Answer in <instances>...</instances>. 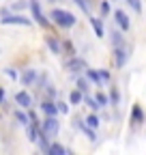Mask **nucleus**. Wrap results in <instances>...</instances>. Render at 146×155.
Segmentation results:
<instances>
[{"mask_svg":"<svg viewBox=\"0 0 146 155\" xmlns=\"http://www.w3.org/2000/svg\"><path fill=\"white\" fill-rule=\"evenodd\" d=\"M86 104L93 108V110H97V108H99V104H95V99H86Z\"/></svg>","mask_w":146,"mask_h":155,"instance_id":"obj_25","label":"nucleus"},{"mask_svg":"<svg viewBox=\"0 0 146 155\" xmlns=\"http://www.w3.org/2000/svg\"><path fill=\"white\" fill-rule=\"evenodd\" d=\"M125 58H127V52L118 45V48H116V65H118V67H122V65H125Z\"/></svg>","mask_w":146,"mask_h":155,"instance_id":"obj_8","label":"nucleus"},{"mask_svg":"<svg viewBox=\"0 0 146 155\" xmlns=\"http://www.w3.org/2000/svg\"><path fill=\"white\" fill-rule=\"evenodd\" d=\"M47 153H52V155H62V153H67V151H65V147H60V144H52V147H47Z\"/></svg>","mask_w":146,"mask_h":155,"instance_id":"obj_11","label":"nucleus"},{"mask_svg":"<svg viewBox=\"0 0 146 155\" xmlns=\"http://www.w3.org/2000/svg\"><path fill=\"white\" fill-rule=\"evenodd\" d=\"M28 134H30V140H32V142L39 140V138H36V129H34V127H30V131H28Z\"/></svg>","mask_w":146,"mask_h":155,"instance_id":"obj_24","label":"nucleus"},{"mask_svg":"<svg viewBox=\"0 0 146 155\" xmlns=\"http://www.w3.org/2000/svg\"><path fill=\"white\" fill-rule=\"evenodd\" d=\"M105 101H107V99H105V95L99 93V95H97V104H99V106H105Z\"/></svg>","mask_w":146,"mask_h":155,"instance_id":"obj_23","label":"nucleus"},{"mask_svg":"<svg viewBox=\"0 0 146 155\" xmlns=\"http://www.w3.org/2000/svg\"><path fill=\"white\" fill-rule=\"evenodd\" d=\"M133 121L135 123H142V110H140V106L133 108Z\"/></svg>","mask_w":146,"mask_h":155,"instance_id":"obj_17","label":"nucleus"},{"mask_svg":"<svg viewBox=\"0 0 146 155\" xmlns=\"http://www.w3.org/2000/svg\"><path fill=\"white\" fill-rule=\"evenodd\" d=\"M88 78H90V80H93L95 84H99V80H101L99 73H97V71H93V69H88Z\"/></svg>","mask_w":146,"mask_h":155,"instance_id":"obj_18","label":"nucleus"},{"mask_svg":"<svg viewBox=\"0 0 146 155\" xmlns=\"http://www.w3.org/2000/svg\"><path fill=\"white\" fill-rule=\"evenodd\" d=\"M5 73H7V75H9V78H15V71H13V69H7V71H5Z\"/></svg>","mask_w":146,"mask_h":155,"instance_id":"obj_29","label":"nucleus"},{"mask_svg":"<svg viewBox=\"0 0 146 155\" xmlns=\"http://www.w3.org/2000/svg\"><path fill=\"white\" fill-rule=\"evenodd\" d=\"M0 24H5V26H9V24H15V26H30V19H28L26 15H7V17L0 19Z\"/></svg>","mask_w":146,"mask_h":155,"instance_id":"obj_2","label":"nucleus"},{"mask_svg":"<svg viewBox=\"0 0 146 155\" xmlns=\"http://www.w3.org/2000/svg\"><path fill=\"white\" fill-rule=\"evenodd\" d=\"M97 125H99V116L97 114H90L86 119V127H97Z\"/></svg>","mask_w":146,"mask_h":155,"instance_id":"obj_14","label":"nucleus"},{"mask_svg":"<svg viewBox=\"0 0 146 155\" xmlns=\"http://www.w3.org/2000/svg\"><path fill=\"white\" fill-rule=\"evenodd\" d=\"M2 99H5V91L0 88V104H2Z\"/></svg>","mask_w":146,"mask_h":155,"instance_id":"obj_30","label":"nucleus"},{"mask_svg":"<svg viewBox=\"0 0 146 155\" xmlns=\"http://www.w3.org/2000/svg\"><path fill=\"white\" fill-rule=\"evenodd\" d=\"M112 37H114V43H116V45H120V43H122V39H120V32L112 30Z\"/></svg>","mask_w":146,"mask_h":155,"instance_id":"obj_22","label":"nucleus"},{"mask_svg":"<svg viewBox=\"0 0 146 155\" xmlns=\"http://www.w3.org/2000/svg\"><path fill=\"white\" fill-rule=\"evenodd\" d=\"M26 5H28L26 0H20V2H13V7H11V9H26Z\"/></svg>","mask_w":146,"mask_h":155,"instance_id":"obj_21","label":"nucleus"},{"mask_svg":"<svg viewBox=\"0 0 146 155\" xmlns=\"http://www.w3.org/2000/svg\"><path fill=\"white\" fill-rule=\"evenodd\" d=\"M47 45H49V50H52L54 54H60V43L56 41V39H52V37H49V39H47Z\"/></svg>","mask_w":146,"mask_h":155,"instance_id":"obj_12","label":"nucleus"},{"mask_svg":"<svg viewBox=\"0 0 146 155\" xmlns=\"http://www.w3.org/2000/svg\"><path fill=\"white\" fill-rule=\"evenodd\" d=\"M114 19L118 22V26H120L122 30H129V26H131V24H129V17H127L122 11H116V13H114Z\"/></svg>","mask_w":146,"mask_h":155,"instance_id":"obj_5","label":"nucleus"},{"mask_svg":"<svg viewBox=\"0 0 146 155\" xmlns=\"http://www.w3.org/2000/svg\"><path fill=\"white\" fill-rule=\"evenodd\" d=\"M41 108H43V112H45L47 116H54V114L58 112V110H56V106L49 104V101H43V104H41Z\"/></svg>","mask_w":146,"mask_h":155,"instance_id":"obj_9","label":"nucleus"},{"mask_svg":"<svg viewBox=\"0 0 146 155\" xmlns=\"http://www.w3.org/2000/svg\"><path fill=\"white\" fill-rule=\"evenodd\" d=\"M56 110H58L60 114H67V112H69V108H67V104H62V101H60V104H56Z\"/></svg>","mask_w":146,"mask_h":155,"instance_id":"obj_20","label":"nucleus"},{"mask_svg":"<svg viewBox=\"0 0 146 155\" xmlns=\"http://www.w3.org/2000/svg\"><path fill=\"white\" fill-rule=\"evenodd\" d=\"M15 116H17V121H20V123H24V125H26V116H24L22 112H17Z\"/></svg>","mask_w":146,"mask_h":155,"instance_id":"obj_26","label":"nucleus"},{"mask_svg":"<svg viewBox=\"0 0 146 155\" xmlns=\"http://www.w3.org/2000/svg\"><path fill=\"white\" fill-rule=\"evenodd\" d=\"M52 17H54V22H56L60 28H71L73 24L78 22L73 13H69V11H62V9H56V11L52 13Z\"/></svg>","mask_w":146,"mask_h":155,"instance_id":"obj_1","label":"nucleus"},{"mask_svg":"<svg viewBox=\"0 0 146 155\" xmlns=\"http://www.w3.org/2000/svg\"><path fill=\"white\" fill-rule=\"evenodd\" d=\"M78 86H80V91H86L88 86H86V82L84 80H78Z\"/></svg>","mask_w":146,"mask_h":155,"instance_id":"obj_27","label":"nucleus"},{"mask_svg":"<svg viewBox=\"0 0 146 155\" xmlns=\"http://www.w3.org/2000/svg\"><path fill=\"white\" fill-rule=\"evenodd\" d=\"M69 99H71V104H73V106H78V104H82V93H80V91H73Z\"/></svg>","mask_w":146,"mask_h":155,"instance_id":"obj_13","label":"nucleus"},{"mask_svg":"<svg viewBox=\"0 0 146 155\" xmlns=\"http://www.w3.org/2000/svg\"><path fill=\"white\" fill-rule=\"evenodd\" d=\"M90 24H93V28H95L97 37H103V26H101V22H99V19H95V17H90Z\"/></svg>","mask_w":146,"mask_h":155,"instance_id":"obj_10","label":"nucleus"},{"mask_svg":"<svg viewBox=\"0 0 146 155\" xmlns=\"http://www.w3.org/2000/svg\"><path fill=\"white\" fill-rule=\"evenodd\" d=\"M32 80H34V71H32V69H28V71L22 75V82H24V84H30Z\"/></svg>","mask_w":146,"mask_h":155,"instance_id":"obj_15","label":"nucleus"},{"mask_svg":"<svg viewBox=\"0 0 146 155\" xmlns=\"http://www.w3.org/2000/svg\"><path fill=\"white\" fill-rule=\"evenodd\" d=\"M15 101L20 104L22 108H28V106H30V95H28L26 91H22V93H17V95H15Z\"/></svg>","mask_w":146,"mask_h":155,"instance_id":"obj_7","label":"nucleus"},{"mask_svg":"<svg viewBox=\"0 0 146 155\" xmlns=\"http://www.w3.org/2000/svg\"><path fill=\"white\" fill-rule=\"evenodd\" d=\"M73 2H75V5H80V9H82V11H86V13L90 11V7H88V2H86V0H73Z\"/></svg>","mask_w":146,"mask_h":155,"instance_id":"obj_19","label":"nucleus"},{"mask_svg":"<svg viewBox=\"0 0 146 155\" xmlns=\"http://www.w3.org/2000/svg\"><path fill=\"white\" fill-rule=\"evenodd\" d=\"M67 69L69 71H82V69H86V63L82 61V58H71V61L67 63Z\"/></svg>","mask_w":146,"mask_h":155,"instance_id":"obj_6","label":"nucleus"},{"mask_svg":"<svg viewBox=\"0 0 146 155\" xmlns=\"http://www.w3.org/2000/svg\"><path fill=\"white\" fill-rule=\"evenodd\" d=\"M101 11H103V13H107V11H110V5H107V2H103V5H101Z\"/></svg>","mask_w":146,"mask_h":155,"instance_id":"obj_28","label":"nucleus"},{"mask_svg":"<svg viewBox=\"0 0 146 155\" xmlns=\"http://www.w3.org/2000/svg\"><path fill=\"white\" fill-rule=\"evenodd\" d=\"M127 2L133 7V11H135V13H142V2H140V0H127Z\"/></svg>","mask_w":146,"mask_h":155,"instance_id":"obj_16","label":"nucleus"},{"mask_svg":"<svg viewBox=\"0 0 146 155\" xmlns=\"http://www.w3.org/2000/svg\"><path fill=\"white\" fill-rule=\"evenodd\" d=\"M30 9H32V17L39 22L41 26H47V19L43 17V13H41V7H39V2L36 0H30Z\"/></svg>","mask_w":146,"mask_h":155,"instance_id":"obj_4","label":"nucleus"},{"mask_svg":"<svg viewBox=\"0 0 146 155\" xmlns=\"http://www.w3.org/2000/svg\"><path fill=\"white\" fill-rule=\"evenodd\" d=\"M56 134H58V121L54 119V116H47V119L43 121V136H49V138H54Z\"/></svg>","mask_w":146,"mask_h":155,"instance_id":"obj_3","label":"nucleus"}]
</instances>
